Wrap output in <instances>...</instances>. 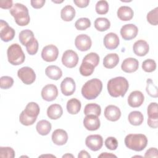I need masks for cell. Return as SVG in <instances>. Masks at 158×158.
Segmentation results:
<instances>
[{
  "label": "cell",
  "mask_w": 158,
  "mask_h": 158,
  "mask_svg": "<svg viewBox=\"0 0 158 158\" xmlns=\"http://www.w3.org/2000/svg\"><path fill=\"white\" fill-rule=\"evenodd\" d=\"M144 100L143 94L139 91H132L128 97V104L131 107H138L142 105Z\"/></svg>",
  "instance_id": "2e32d148"
},
{
  "label": "cell",
  "mask_w": 158,
  "mask_h": 158,
  "mask_svg": "<svg viewBox=\"0 0 158 158\" xmlns=\"http://www.w3.org/2000/svg\"><path fill=\"white\" fill-rule=\"evenodd\" d=\"M148 22L152 25H157L158 23V7H156L155 9L149 11L147 14Z\"/></svg>",
  "instance_id": "74e56055"
},
{
  "label": "cell",
  "mask_w": 158,
  "mask_h": 158,
  "mask_svg": "<svg viewBox=\"0 0 158 158\" xmlns=\"http://www.w3.org/2000/svg\"><path fill=\"white\" fill-rule=\"evenodd\" d=\"M90 26L91 21L88 18L86 17L80 18L75 23V27L78 30H85Z\"/></svg>",
  "instance_id": "e575fe53"
},
{
  "label": "cell",
  "mask_w": 158,
  "mask_h": 158,
  "mask_svg": "<svg viewBox=\"0 0 158 158\" xmlns=\"http://www.w3.org/2000/svg\"><path fill=\"white\" fill-rule=\"evenodd\" d=\"M96 12L100 15L106 14L109 10V4L105 0H101L97 2L95 7Z\"/></svg>",
  "instance_id": "8d00e7d4"
},
{
  "label": "cell",
  "mask_w": 158,
  "mask_h": 158,
  "mask_svg": "<svg viewBox=\"0 0 158 158\" xmlns=\"http://www.w3.org/2000/svg\"><path fill=\"white\" fill-rule=\"evenodd\" d=\"M83 125L86 130L95 131L99 128L101 123L98 116L94 115H86L83 119Z\"/></svg>",
  "instance_id": "9a60e30c"
},
{
  "label": "cell",
  "mask_w": 158,
  "mask_h": 158,
  "mask_svg": "<svg viewBox=\"0 0 158 158\" xmlns=\"http://www.w3.org/2000/svg\"><path fill=\"white\" fill-rule=\"evenodd\" d=\"M9 62L13 65H19L23 63L25 56L21 46L17 43L12 44L7 50Z\"/></svg>",
  "instance_id": "5b68a950"
},
{
  "label": "cell",
  "mask_w": 158,
  "mask_h": 158,
  "mask_svg": "<svg viewBox=\"0 0 158 158\" xmlns=\"http://www.w3.org/2000/svg\"><path fill=\"white\" fill-rule=\"evenodd\" d=\"M17 75L25 85L32 84L36 79L35 72L29 67H23L20 68L17 71Z\"/></svg>",
  "instance_id": "8992f818"
},
{
  "label": "cell",
  "mask_w": 158,
  "mask_h": 158,
  "mask_svg": "<svg viewBox=\"0 0 158 158\" xmlns=\"http://www.w3.org/2000/svg\"><path fill=\"white\" fill-rule=\"evenodd\" d=\"M14 80L9 76H2L0 78V87L1 89H9L12 86Z\"/></svg>",
  "instance_id": "ee69618b"
},
{
  "label": "cell",
  "mask_w": 158,
  "mask_h": 158,
  "mask_svg": "<svg viewBox=\"0 0 158 158\" xmlns=\"http://www.w3.org/2000/svg\"><path fill=\"white\" fill-rule=\"evenodd\" d=\"M53 2H55V3H61L63 2V1H52Z\"/></svg>",
  "instance_id": "9f6ffc18"
},
{
  "label": "cell",
  "mask_w": 158,
  "mask_h": 158,
  "mask_svg": "<svg viewBox=\"0 0 158 158\" xmlns=\"http://www.w3.org/2000/svg\"><path fill=\"white\" fill-rule=\"evenodd\" d=\"M117 157V156L114 154H112L111 153L108 152H102L99 156H98V157Z\"/></svg>",
  "instance_id": "db71d44e"
},
{
  "label": "cell",
  "mask_w": 158,
  "mask_h": 158,
  "mask_svg": "<svg viewBox=\"0 0 158 158\" xmlns=\"http://www.w3.org/2000/svg\"><path fill=\"white\" fill-rule=\"evenodd\" d=\"M45 2V0H31L30 3L33 8L40 9L44 5Z\"/></svg>",
  "instance_id": "c3c4849f"
},
{
  "label": "cell",
  "mask_w": 158,
  "mask_h": 158,
  "mask_svg": "<svg viewBox=\"0 0 158 158\" xmlns=\"http://www.w3.org/2000/svg\"><path fill=\"white\" fill-rule=\"evenodd\" d=\"M63 157H73V156H72V155H71V154H65V155H64L63 156H62Z\"/></svg>",
  "instance_id": "11a10c76"
},
{
  "label": "cell",
  "mask_w": 158,
  "mask_h": 158,
  "mask_svg": "<svg viewBox=\"0 0 158 158\" xmlns=\"http://www.w3.org/2000/svg\"><path fill=\"white\" fill-rule=\"evenodd\" d=\"M148 125L152 128H157L158 127V118H148Z\"/></svg>",
  "instance_id": "816d5d0a"
},
{
  "label": "cell",
  "mask_w": 158,
  "mask_h": 158,
  "mask_svg": "<svg viewBox=\"0 0 158 158\" xmlns=\"http://www.w3.org/2000/svg\"><path fill=\"white\" fill-rule=\"evenodd\" d=\"M103 43L107 49L112 50L118 47L120 43V40L117 34L110 32L105 35Z\"/></svg>",
  "instance_id": "e0dca14e"
},
{
  "label": "cell",
  "mask_w": 158,
  "mask_h": 158,
  "mask_svg": "<svg viewBox=\"0 0 158 158\" xmlns=\"http://www.w3.org/2000/svg\"><path fill=\"white\" fill-rule=\"evenodd\" d=\"M117 17L122 21L130 20L134 15L133 10L128 6H123L118 8L117 10Z\"/></svg>",
  "instance_id": "603a6c76"
},
{
  "label": "cell",
  "mask_w": 158,
  "mask_h": 158,
  "mask_svg": "<svg viewBox=\"0 0 158 158\" xmlns=\"http://www.w3.org/2000/svg\"><path fill=\"white\" fill-rule=\"evenodd\" d=\"M110 27V21L105 17L97 18L94 21L95 28L100 31H104L108 30Z\"/></svg>",
  "instance_id": "4dcf8cb0"
},
{
  "label": "cell",
  "mask_w": 158,
  "mask_h": 158,
  "mask_svg": "<svg viewBox=\"0 0 158 158\" xmlns=\"http://www.w3.org/2000/svg\"><path fill=\"white\" fill-rule=\"evenodd\" d=\"M83 61L89 62L96 67L99 64V56L96 52H90L84 57Z\"/></svg>",
  "instance_id": "b9f144b4"
},
{
  "label": "cell",
  "mask_w": 158,
  "mask_h": 158,
  "mask_svg": "<svg viewBox=\"0 0 158 158\" xmlns=\"http://www.w3.org/2000/svg\"><path fill=\"white\" fill-rule=\"evenodd\" d=\"M33 32L28 29H25L21 31L19 35V41L23 46H26L31 40L34 38Z\"/></svg>",
  "instance_id": "1f68e13d"
},
{
  "label": "cell",
  "mask_w": 158,
  "mask_h": 158,
  "mask_svg": "<svg viewBox=\"0 0 158 158\" xmlns=\"http://www.w3.org/2000/svg\"><path fill=\"white\" fill-rule=\"evenodd\" d=\"M92 41L91 38L86 34L78 35L75 40L76 48L81 51H86L91 47Z\"/></svg>",
  "instance_id": "8fae6325"
},
{
  "label": "cell",
  "mask_w": 158,
  "mask_h": 158,
  "mask_svg": "<svg viewBox=\"0 0 158 158\" xmlns=\"http://www.w3.org/2000/svg\"><path fill=\"white\" fill-rule=\"evenodd\" d=\"M142 69L146 72H152L156 69V63L153 59H146L142 63Z\"/></svg>",
  "instance_id": "60d3db41"
},
{
  "label": "cell",
  "mask_w": 158,
  "mask_h": 158,
  "mask_svg": "<svg viewBox=\"0 0 158 158\" xmlns=\"http://www.w3.org/2000/svg\"><path fill=\"white\" fill-rule=\"evenodd\" d=\"M104 116L107 120L111 122H115L120 118L121 111L117 106L109 105L104 109Z\"/></svg>",
  "instance_id": "ac0fdd59"
},
{
  "label": "cell",
  "mask_w": 158,
  "mask_h": 158,
  "mask_svg": "<svg viewBox=\"0 0 158 158\" xmlns=\"http://www.w3.org/2000/svg\"><path fill=\"white\" fill-rule=\"evenodd\" d=\"M25 114L30 117L37 118L40 114V107L38 104L35 102H30L27 104L25 109L23 110Z\"/></svg>",
  "instance_id": "f546056e"
},
{
  "label": "cell",
  "mask_w": 158,
  "mask_h": 158,
  "mask_svg": "<svg viewBox=\"0 0 158 158\" xmlns=\"http://www.w3.org/2000/svg\"><path fill=\"white\" fill-rule=\"evenodd\" d=\"M59 55L58 48L53 44L44 46L41 51V57L46 62L55 61Z\"/></svg>",
  "instance_id": "9c48e42d"
},
{
  "label": "cell",
  "mask_w": 158,
  "mask_h": 158,
  "mask_svg": "<svg viewBox=\"0 0 158 158\" xmlns=\"http://www.w3.org/2000/svg\"><path fill=\"white\" fill-rule=\"evenodd\" d=\"M145 157H158L157 149L156 148H150L146 151L144 155Z\"/></svg>",
  "instance_id": "7dc6e473"
},
{
  "label": "cell",
  "mask_w": 158,
  "mask_h": 158,
  "mask_svg": "<svg viewBox=\"0 0 158 158\" xmlns=\"http://www.w3.org/2000/svg\"><path fill=\"white\" fill-rule=\"evenodd\" d=\"M78 62V56L76 52L73 50L65 51L62 57V62L67 68L75 67Z\"/></svg>",
  "instance_id": "52a82bcc"
},
{
  "label": "cell",
  "mask_w": 158,
  "mask_h": 158,
  "mask_svg": "<svg viewBox=\"0 0 158 158\" xmlns=\"http://www.w3.org/2000/svg\"><path fill=\"white\" fill-rule=\"evenodd\" d=\"M102 89V83L98 78H93L87 81L82 86L81 94L86 99H96Z\"/></svg>",
  "instance_id": "7a4b0ae2"
},
{
  "label": "cell",
  "mask_w": 158,
  "mask_h": 158,
  "mask_svg": "<svg viewBox=\"0 0 158 158\" xmlns=\"http://www.w3.org/2000/svg\"><path fill=\"white\" fill-rule=\"evenodd\" d=\"M147 113L148 118H158V109L157 102H151L148 106Z\"/></svg>",
  "instance_id": "7bdbcfd3"
},
{
  "label": "cell",
  "mask_w": 158,
  "mask_h": 158,
  "mask_svg": "<svg viewBox=\"0 0 158 158\" xmlns=\"http://www.w3.org/2000/svg\"><path fill=\"white\" fill-rule=\"evenodd\" d=\"M78 158H90L91 156L89 154V153L85 151V150H82L81 151L78 155Z\"/></svg>",
  "instance_id": "f5cc1de1"
},
{
  "label": "cell",
  "mask_w": 158,
  "mask_h": 158,
  "mask_svg": "<svg viewBox=\"0 0 158 158\" xmlns=\"http://www.w3.org/2000/svg\"><path fill=\"white\" fill-rule=\"evenodd\" d=\"M0 157L14 158L15 157V151L10 147H0Z\"/></svg>",
  "instance_id": "f6af8a7d"
},
{
  "label": "cell",
  "mask_w": 158,
  "mask_h": 158,
  "mask_svg": "<svg viewBox=\"0 0 158 158\" xmlns=\"http://www.w3.org/2000/svg\"><path fill=\"white\" fill-rule=\"evenodd\" d=\"M81 102L76 98H72L69 99L67 101L66 106L68 112L72 115L78 114L81 109Z\"/></svg>",
  "instance_id": "484cf974"
},
{
  "label": "cell",
  "mask_w": 158,
  "mask_h": 158,
  "mask_svg": "<svg viewBox=\"0 0 158 158\" xmlns=\"http://www.w3.org/2000/svg\"><path fill=\"white\" fill-rule=\"evenodd\" d=\"M46 75L51 79L57 80L62 76L61 69L56 65H49L45 69Z\"/></svg>",
  "instance_id": "cb8c5ba5"
},
{
  "label": "cell",
  "mask_w": 158,
  "mask_h": 158,
  "mask_svg": "<svg viewBox=\"0 0 158 158\" xmlns=\"http://www.w3.org/2000/svg\"><path fill=\"white\" fill-rule=\"evenodd\" d=\"M68 140L67 133L62 129H57L52 132V141L58 146L65 144Z\"/></svg>",
  "instance_id": "ffe728a7"
},
{
  "label": "cell",
  "mask_w": 158,
  "mask_h": 158,
  "mask_svg": "<svg viewBox=\"0 0 158 158\" xmlns=\"http://www.w3.org/2000/svg\"><path fill=\"white\" fill-rule=\"evenodd\" d=\"M85 144L91 151H97L102 148L103 145V139L99 135H91L86 137Z\"/></svg>",
  "instance_id": "30bf717a"
},
{
  "label": "cell",
  "mask_w": 158,
  "mask_h": 158,
  "mask_svg": "<svg viewBox=\"0 0 158 158\" xmlns=\"http://www.w3.org/2000/svg\"><path fill=\"white\" fill-rule=\"evenodd\" d=\"M106 147L112 151L115 150L118 147V141L114 137L110 136L106 138L104 142Z\"/></svg>",
  "instance_id": "bcb514c9"
},
{
  "label": "cell",
  "mask_w": 158,
  "mask_h": 158,
  "mask_svg": "<svg viewBox=\"0 0 158 158\" xmlns=\"http://www.w3.org/2000/svg\"><path fill=\"white\" fill-rule=\"evenodd\" d=\"M12 7V0H1L0 7L2 9H10Z\"/></svg>",
  "instance_id": "681fc988"
},
{
  "label": "cell",
  "mask_w": 158,
  "mask_h": 158,
  "mask_svg": "<svg viewBox=\"0 0 158 158\" xmlns=\"http://www.w3.org/2000/svg\"><path fill=\"white\" fill-rule=\"evenodd\" d=\"M101 112V106L96 103H89L85 106L84 109V114L86 115H94L99 116Z\"/></svg>",
  "instance_id": "d6a6232c"
},
{
  "label": "cell",
  "mask_w": 158,
  "mask_h": 158,
  "mask_svg": "<svg viewBox=\"0 0 158 158\" xmlns=\"http://www.w3.org/2000/svg\"><path fill=\"white\" fill-rule=\"evenodd\" d=\"M38 133L43 136L47 135L51 130V124L46 120H41L39 121L36 126Z\"/></svg>",
  "instance_id": "83f0119b"
},
{
  "label": "cell",
  "mask_w": 158,
  "mask_h": 158,
  "mask_svg": "<svg viewBox=\"0 0 158 158\" xmlns=\"http://www.w3.org/2000/svg\"><path fill=\"white\" fill-rule=\"evenodd\" d=\"M38 46H39L38 42L35 38H34L32 40H31L25 46L27 51L30 55H35V54H36L38 50Z\"/></svg>",
  "instance_id": "f35d334b"
},
{
  "label": "cell",
  "mask_w": 158,
  "mask_h": 158,
  "mask_svg": "<svg viewBox=\"0 0 158 158\" xmlns=\"http://www.w3.org/2000/svg\"><path fill=\"white\" fill-rule=\"evenodd\" d=\"M119 62V57L116 53H110L106 55L103 59V65L107 69L115 67Z\"/></svg>",
  "instance_id": "d4e9b609"
},
{
  "label": "cell",
  "mask_w": 158,
  "mask_h": 158,
  "mask_svg": "<svg viewBox=\"0 0 158 158\" xmlns=\"http://www.w3.org/2000/svg\"><path fill=\"white\" fill-rule=\"evenodd\" d=\"M15 30L9 26V24L4 20H0V37L2 41L8 42L11 41L15 36Z\"/></svg>",
  "instance_id": "ba28073f"
},
{
  "label": "cell",
  "mask_w": 158,
  "mask_h": 158,
  "mask_svg": "<svg viewBox=\"0 0 158 158\" xmlns=\"http://www.w3.org/2000/svg\"><path fill=\"white\" fill-rule=\"evenodd\" d=\"M146 92L152 98H157L158 96V90L157 86L154 84L151 78H148L146 81Z\"/></svg>",
  "instance_id": "d590c367"
},
{
  "label": "cell",
  "mask_w": 158,
  "mask_h": 158,
  "mask_svg": "<svg viewBox=\"0 0 158 158\" xmlns=\"http://www.w3.org/2000/svg\"><path fill=\"white\" fill-rule=\"evenodd\" d=\"M73 2L77 7L80 8H84L88 6L89 0H73Z\"/></svg>",
  "instance_id": "f907efd6"
},
{
  "label": "cell",
  "mask_w": 158,
  "mask_h": 158,
  "mask_svg": "<svg viewBox=\"0 0 158 158\" xmlns=\"http://www.w3.org/2000/svg\"><path fill=\"white\" fill-rule=\"evenodd\" d=\"M37 118H33V117H30L28 115H27L25 112H24V110H23L19 116V121L20 122L25 126H29V125H33L35 121L36 120Z\"/></svg>",
  "instance_id": "ab89813d"
},
{
  "label": "cell",
  "mask_w": 158,
  "mask_h": 158,
  "mask_svg": "<svg viewBox=\"0 0 158 158\" xmlns=\"http://www.w3.org/2000/svg\"><path fill=\"white\" fill-rule=\"evenodd\" d=\"M75 16V10L70 5H67L64 7L60 12L61 19L65 21L69 22L72 21Z\"/></svg>",
  "instance_id": "4316f807"
},
{
  "label": "cell",
  "mask_w": 158,
  "mask_h": 158,
  "mask_svg": "<svg viewBox=\"0 0 158 158\" xmlns=\"http://www.w3.org/2000/svg\"><path fill=\"white\" fill-rule=\"evenodd\" d=\"M129 87L128 81L123 77H117L111 78L107 82V91L109 94L114 97H123Z\"/></svg>",
  "instance_id": "6da1fadb"
},
{
  "label": "cell",
  "mask_w": 158,
  "mask_h": 158,
  "mask_svg": "<svg viewBox=\"0 0 158 158\" xmlns=\"http://www.w3.org/2000/svg\"><path fill=\"white\" fill-rule=\"evenodd\" d=\"M57 96V88L53 84L46 85L41 90L42 98L46 101H52L56 99Z\"/></svg>",
  "instance_id": "4fadbf2b"
},
{
  "label": "cell",
  "mask_w": 158,
  "mask_h": 158,
  "mask_svg": "<svg viewBox=\"0 0 158 158\" xmlns=\"http://www.w3.org/2000/svg\"><path fill=\"white\" fill-rule=\"evenodd\" d=\"M138 27L133 24H125L120 29V35L125 40H131L135 38L138 34Z\"/></svg>",
  "instance_id": "7c38bea8"
},
{
  "label": "cell",
  "mask_w": 158,
  "mask_h": 158,
  "mask_svg": "<svg viewBox=\"0 0 158 158\" xmlns=\"http://www.w3.org/2000/svg\"><path fill=\"white\" fill-rule=\"evenodd\" d=\"M63 114L62 107L58 104H53L48 107L47 109L48 117L52 120L59 118Z\"/></svg>",
  "instance_id": "7402d4cb"
},
{
  "label": "cell",
  "mask_w": 158,
  "mask_h": 158,
  "mask_svg": "<svg viewBox=\"0 0 158 158\" xmlns=\"http://www.w3.org/2000/svg\"><path fill=\"white\" fill-rule=\"evenodd\" d=\"M138 60L133 57H128L124 59L121 65L122 70L126 73L134 72L138 70Z\"/></svg>",
  "instance_id": "d6986e66"
},
{
  "label": "cell",
  "mask_w": 158,
  "mask_h": 158,
  "mask_svg": "<svg viewBox=\"0 0 158 158\" xmlns=\"http://www.w3.org/2000/svg\"><path fill=\"white\" fill-rule=\"evenodd\" d=\"M128 119L131 125H135V126H138L143 123L144 120V117L143 114L141 112L135 110V111L131 112L129 114Z\"/></svg>",
  "instance_id": "f1b7e54d"
},
{
  "label": "cell",
  "mask_w": 158,
  "mask_h": 158,
  "mask_svg": "<svg viewBox=\"0 0 158 158\" xmlns=\"http://www.w3.org/2000/svg\"><path fill=\"white\" fill-rule=\"evenodd\" d=\"M125 144L130 149L143 151L147 146L148 138L143 134H129L125 138Z\"/></svg>",
  "instance_id": "277c9868"
},
{
  "label": "cell",
  "mask_w": 158,
  "mask_h": 158,
  "mask_svg": "<svg viewBox=\"0 0 158 158\" xmlns=\"http://www.w3.org/2000/svg\"><path fill=\"white\" fill-rule=\"evenodd\" d=\"M76 89V84L74 80L70 77L65 78L60 84V89L65 96H70L74 93Z\"/></svg>",
  "instance_id": "5bb4252c"
},
{
  "label": "cell",
  "mask_w": 158,
  "mask_h": 158,
  "mask_svg": "<svg viewBox=\"0 0 158 158\" xmlns=\"http://www.w3.org/2000/svg\"><path fill=\"white\" fill-rule=\"evenodd\" d=\"M133 50L136 56H144L149 52V46L146 41L143 40H139L136 41L133 44Z\"/></svg>",
  "instance_id": "44dd1931"
},
{
  "label": "cell",
  "mask_w": 158,
  "mask_h": 158,
  "mask_svg": "<svg viewBox=\"0 0 158 158\" xmlns=\"http://www.w3.org/2000/svg\"><path fill=\"white\" fill-rule=\"evenodd\" d=\"M15 23L19 26H26L30 21L28 8L21 3H15L9 10Z\"/></svg>",
  "instance_id": "3957f363"
},
{
  "label": "cell",
  "mask_w": 158,
  "mask_h": 158,
  "mask_svg": "<svg viewBox=\"0 0 158 158\" xmlns=\"http://www.w3.org/2000/svg\"><path fill=\"white\" fill-rule=\"evenodd\" d=\"M94 68L95 67L92 64L82 60V63L79 69L80 73L83 76L88 77L93 73Z\"/></svg>",
  "instance_id": "836d02e7"
}]
</instances>
